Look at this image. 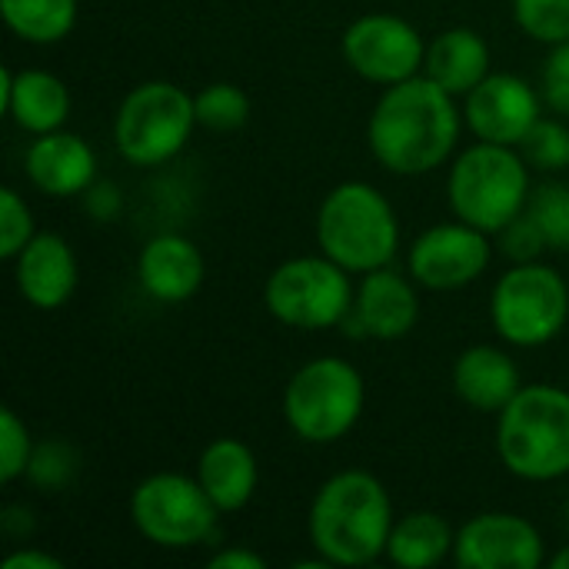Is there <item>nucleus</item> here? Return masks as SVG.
Here are the masks:
<instances>
[{
    "label": "nucleus",
    "mask_w": 569,
    "mask_h": 569,
    "mask_svg": "<svg viewBox=\"0 0 569 569\" xmlns=\"http://www.w3.org/2000/svg\"><path fill=\"white\" fill-rule=\"evenodd\" d=\"M210 569H263L267 567V557H260L257 550L250 547H223L217 550L210 560H207Z\"/></svg>",
    "instance_id": "nucleus-35"
},
{
    "label": "nucleus",
    "mask_w": 569,
    "mask_h": 569,
    "mask_svg": "<svg viewBox=\"0 0 569 569\" xmlns=\"http://www.w3.org/2000/svg\"><path fill=\"white\" fill-rule=\"evenodd\" d=\"M3 569H63V560L37 547H20L3 560Z\"/></svg>",
    "instance_id": "nucleus-36"
},
{
    "label": "nucleus",
    "mask_w": 569,
    "mask_h": 569,
    "mask_svg": "<svg viewBox=\"0 0 569 569\" xmlns=\"http://www.w3.org/2000/svg\"><path fill=\"white\" fill-rule=\"evenodd\" d=\"M547 560L543 533L520 513L490 510L457 530L453 563L460 569H540Z\"/></svg>",
    "instance_id": "nucleus-14"
},
{
    "label": "nucleus",
    "mask_w": 569,
    "mask_h": 569,
    "mask_svg": "<svg viewBox=\"0 0 569 569\" xmlns=\"http://www.w3.org/2000/svg\"><path fill=\"white\" fill-rule=\"evenodd\" d=\"M540 93H543L547 110L569 117V40L550 47L543 60V73H540Z\"/></svg>",
    "instance_id": "nucleus-33"
},
{
    "label": "nucleus",
    "mask_w": 569,
    "mask_h": 569,
    "mask_svg": "<svg viewBox=\"0 0 569 569\" xmlns=\"http://www.w3.org/2000/svg\"><path fill=\"white\" fill-rule=\"evenodd\" d=\"M197 127L193 93L173 80H143L117 107L113 143L130 167L153 170L180 157Z\"/></svg>",
    "instance_id": "nucleus-7"
},
{
    "label": "nucleus",
    "mask_w": 569,
    "mask_h": 569,
    "mask_svg": "<svg viewBox=\"0 0 569 569\" xmlns=\"http://www.w3.org/2000/svg\"><path fill=\"white\" fill-rule=\"evenodd\" d=\"M457 547V530L447 517L433 510H413L397 517L387 560L403 569H433L447 563Z\"/></svg>",
    "instance_id": "nucleus-23"
},
{
    "label": "nucleus",
    "mask_w": 569,
    "mask_h": 569,
    "mask_svg": "<svg viewBox=\"0 0 569 569\" xmlns=\"http://www.w3.org/2000/svg\"><path fill=\"white\" fill-rule=\"evenodd\" d=\"M353 273L327 253H303L283 260L263 283L267 313L303 333L343 327L353 310Z\"/></svg>",
    "instance_id": "nucleus-9"
},
{
    "label": "nucleus",
    "mask_w": 569,
    "mask_h": 569,
    "mask_svg": "<svg viewBox=\"0 0 569 569\" xmlns=\"http://www.w3.org/2000/svg\"><path fill=\"white\" fill-rule=\"evenodd\" d=\"M223 513L213 507L197 477L160 470L143 477L130 493L133 530L160 550H193L217 533Z\"/></svg>",
    "instance_id": "nucleus-10"
},
{
    "label": "nucleus",
    "mask_w": 569,
    "mask_h": 569,
    "mask_svg": "<svg viewBox=\"0 0 569 569\" xmlns=\"http://www.w3.org/2000/svg\"><path fill=\"white\" fill-rule=\"evenodd\" d=\"M569 323V283L543 260L513 263L490 290V327L517 350L553 343Z\"/></svg>",
    "instance_id": "nucleus-8"
},
{
    "label": "nucleus",
    "mask_w": 569,
    "mask_h": 569,
    "mask_svg": "<svg viewBox=\"0 0 569 569\" xmlns=\"http://www.w3.org/2000/svg\"><path fill=\"white\" fill-rule=\"evenodd\" d=\"M367 410V380L347 357H313L283 387L280 413L290 433L310 447H330L353 433Z\"/></svg>",
    "instance_id": "nucleus-6"
},
{
    "label": "nucleus",
    "mask_w": 569,
    "mask_h": 569,
    "mask_svg": "<svg viewBox=\"0 0 569 569\" xmlns=\"http://www.w3.org/2000/svg\"><path fill=\"white\" fill-rule=\"evenodd\" d=\"M397 513L390 490L370 470L327 477L307 510V537L327 567H370L387 560Z\"/></svg>",
    "instance_id": "nucleus-2"
},
{
    "label": "nucleus",
    "mask_w": 569,
    "mask_h": 569,
    "mask_svg": "<svg viewBox=\"0 0 569 569\" xmlns=\"http://www.w3.org/2000/svg\"><path fill=\"white\" fill-rule=\"evenodd\" d=\"M33 437L30 427L20 420L13 407L0 410V483H17L27 477L30 457H33Z\"/></svg>",
    "instance_id": "nucleus-30"
},
{
    "label": "nucleus",
    "mask_w": 569,
    "mask_h": 569,
    "mask_svg": "<svg viewBox=\"0 0 569 569\" xmlns=\"http://www.w3.org/2000/svg\"><path fill=\"white\" fill-rule=\"evenodd\" d=\"M193 107H197V123L213 133H233L250 120V97L240 83L230 80H213L200 87L193 93Z\"/></svg>",
    "instance_id": "nucleus-25"
},
{
    "label": "nucleus",
    "mask_w": 569,
    "mask_h": 569,
    "mask_svg": "<svg viewBox=\"0 0 569 569\" xmlns=\"http://www.w3.org/2000/svg\"><path fill=\"white\" fill-rule=\"evenodd\" d=\"M547 567L550 569H569V543L563 547V550H557L550 560H547Z\"/></svg>",
    "instance_id": "nucleus-37"
},
{
    "label": "nucleus",
    "mask_w": 569,
    "mask_h": 569,
    "mask_svg": "<svg viewBox=\"0 0 569 569\" xmlns=\"http://www.w3.org/2000/svg\"><path fill=\"white\" fill-rule=\"evenodd\" d=\"M0 107L3 113L30 137L63 130L73 110L70 87L50 70H0Z\"/></svg>",
    "instance_id": "nucleus-19"
},
{
    "label": "nucleus",
    "mask_w": 569,
    "mask_h": 569,
    "mask_svg": "<svg viewBox=\"0 0 569 569\" xmlns=\"http://www.w3.org/2000/svg\"><path fill=\"white\" fill-rule=\"evenodd\" d=\"M423 73L453 97H467L477 83L493 73V53L480 30L447 27L427 43Z\"/></svg>",
    "instance_id": "nucleus-22"
},
{
    "label": "nucleus",
    "mask_w": 569,
    "mask_h": 569,
    "mask_svg": "<svg viewBox=\"0 0 569 569\" xmlns=\"http://www.w3.org/2000/svg\"><path fill=\"white\" fill-rule=\"evenodd\" d=\"M543 93L520 73L493 70L463 97V123L477 140L520 147L543 117Z\"/></svg>",
    "instance_id": "nucleus-13"
},
{
    "label": "nucleus",
    "mask_w": 569,
    "mask_h": 569,
    "mask_svg": "<svg viewBox=\"0 0 569 569\" xmlns=\"http://www.w3.org/2000/svg\"><path fill=\"white\" fill-rule=\"evenodd\" d=\"M463 127L457 97L427 73H417L383 87L367 117V147L387 173L427 177L457 157Z\"/></svg>",
    "instance_id": "nucleus-1"
},
{
    "label": "nucleus",
    "mask_w": 569,
    "mask_h": 569,
    "mask_svg": "<svg viewBox=\"0 0 569 569\" xmlns=\"http://www.w3.org/2000/svg\"><path fill=\"white\" fill-rule=\"evenodd\" d=\"M80 473V453L73 443L67 440H43L33 447L30 467H27V480L40 490V493H60L67 490Z\"/></svg>",
    "instance_id": "nucleus-26"
},
{
    "label": "nucleus",
    "mask_w": 569,
    "mask_h": 569,
    "mask_svg": "<svg viewBox=\"0 0 569 569\" xmlns=\"http://www.w3.org/2000/svg\"><path fill=\"white\" fill-rule=\"evenodd\" d=\"M3 23L13 37L33 47L67 40L80 20V0H0Z\"/></svg>",
    "instance_id": "nucleus-24"
},
{
    "label": "nucleus",
    "mask_w": 569,
    "mask_h": 569,
    "mask_svg": "<svg viewBox=\"0 0 569 569\" xmlns=\"http://www.w3.org/2000/svg\"><path fill=\"white\" fill-rule=\"evenodd\" d=\"M533 197V167L520 147L477 140L457 150L447 170V203L457 220L497 237Z\"/></svg>",
    "instance_id": "nucleus-5"
},
{
    "label": "nucleus",
    "mask_w": 569,
    "mask_h": 569,
    "mask_svg": "<svg viewBox=\"0 0 569 569\" xmlns=\"http://www.w3.org/2000/svg\"><path fill=\"white\" fill-rule=\"evenodd\" d=\"M23 170L33 190H40L43 197H57V200H70V197H83L93 183H97V150L80 137L63 130H50L40 133L27 143L23 153Z\"/></svg>",
    "instance_id": "nucleus-17"
},
{
    "label": "nucleus",
    "mask_w": 569,
    "mask_h": 569,
    "mask_svg": "<svg viewBox=\"0 0 569 569\" xmlns=\"http://www.w3.org/2000/svg\"><path fill=\"white\" fill-rule=\"evenodd\" d=\"M493 263V237L463 223L447 220L427 227L407 250V273L433 293H450L477 283Z\"/></svg>",
    "instance_id": "nucleus-12"
},
{
    "label": "nucleus",
    "mask_w": 569,
    "mask_h": 569,
    "mask_svg": "<svg viewBox=\"0 0 569 569\" xmlns=\"http://www.w3.org/2000/svg\"><path fill=\"white\" fill-rule=\"evenodd\" d=\"M513 23L537 43L557 47L569 40V0H510Z\"/></svg>",
    "instance_id": "nucleus-28"
},
{
    "label": "nucleus",
    "mask_w": 569,
    "mask_h": 569,
    "mask_svg": "<svg viewBox=\"0 0 569 569\" xmlns=\"http://www.w3.org/2000/svg\"><path fill=\"white\" fill-rule=\"evenodd\" d=\"M530 217L540 223L550 253H569V183H543L530 197Z\"/></svg>",
    "instance_id": "nucleus-29"
},
{
    "label": "nucleus",
    "mask_w": 569,
    "mask_h": 569,
    "mask_svg": "<svg viewBox=\"0 0 569 569\" xmlns=\"http://www.w3.org/2000/svg\"><path fill=\"white\" fill-rule=\"evenodd\" d=\"M523 160L540 173L569 170V127L557 117H540L520 143Z\"/></svg>",
    "instance_id": "nucleus-27"
},
{
    "label": "nucleus",
    "mask_w": 569,
    "mask_h": 569,
    "mask_svg": "<svg viewBox=\"0 0 569 569\" xmlns=\"http://www.w3.org/2000/svg\"><path fill=\"white\" fill-rule=\"evenodd\" d=\"M13 283L27 307L53 313L70 303L80 287V263L67 237L53 230H37V237L10 260Z\"/></svg>",
    "instance_id": "nucleus-16"
},
{
    "label": "nucleus",
    "mask_w": 569,
    "mask_h": 569,
    "mask_svg": "<svg viewBox=\"0 0 569 569\" xmlns=\"http://www.w3.org/2000/svg\"><path fill=\"white\" fill-rule=\"evenodd\" d=\"M193 477L200 480V487L207 490L220 513H237L253 500L260 487V463L243 440L217 437L200 450Z\"/></svg>",
    "instance_id": "nucleus-21"
},
{
    "label": "nucleus",
    "mask_w": 569,
    "mask_h": 569,
    "mask_svg": "<svg viewBox=\"0 0 569 569\" xmlns=\"http://www.w3.org/2000/svg\"><path fill=\"white\" fill-rule=\"evenodd\" d=\"M37 237L33 210L17 187L0 190V260H13Z\"/></svg>",
    "instance_id": "nucleus-31"
},
{
    "label": "nucleus",
    "mask_w": 569,
    "mask_h": 569,
    "mask_svg": "<svg viewBox=\"0 0 569 569\" xmlns=\"http://www.w3.org/2000/svg\"><path fill=\"white\" fill-rule=\"evenodd\" d=\"M520 390L523 373L507 347L473 343L453 360V393L477 413L497 417Z\"/></svg>",
    "instance_id": "nucleus-20"
},
{
    "label": "nucleus",
    "mask_w": 569,
    "mask_h": 569,
    "mask_svg": "<svg viewBox=\"0 0 569 569\" xmlns=\"http://www.w3.org/2000/svg\"><path fill=\"white\" fill-rule=\"evenodd\" d=\"M317 247L353 277L390 267L400 253V217L390 197L367 180L337 183L317 207Z\"/></svg>",
    "instance_id": "nucleus-4"
},
{
    "label": "nucleus",
    "mask_w": 569,
    "mask_h": 569,
    "mask_svg": "<svg viewBox=\"0 0 569 569\" xmlns=\"http://www.w3.org/2000/svg\"><path fill=\"white\" fill-rule=\"evenodd\" d=\"M83 207H87V213H90L93 220L107 223V220H113V217L123 210V193H120L117 183L97 180V183L83 193Z\"/></svg>",
    "instance_id": "nucleus-34"
},
{
    "label": "nucleus",
    "mask_w": 569,
    "mask_h": 569,
    "mask_svg": "<svg viewBox=\"0 0 569 569\" xmlns=\"http://www.w3.org/2000/svg\"><path fill=\"white\" fill-rule=\"evenodd\" d=\"M497 247L510 263H533V260H543V253H550V243H547L540 223L530 217V210H523L517 220H510L497 233Z\"/></svg>",
    "instance_id": "nucleus-32"
},
{
    "label": "nucleus",
    "mask_w": 569,
    "mask_h": 569,
    "mask_svg": "<svg viewBox=\"0 0 569 569\" xmlns=\"http://www.w3.org/2000/svg\"><path fill=\"white\" fill-rule=\"evenodd\" d=\"M207 277L203 250L183 233H157L143 243L137 257V280L143 293L157 303H187L197 297Z\"/></svg>",
    "instance_id": "nucleus-18"
},
{
    "label": "nucleus",
    "mask_w": 569,
    "mask_h": 569,
    "mask_svg": "<svg viewBox=\"0 0 569 569\" xmlns=\"http://www.w3.org/2000/svg\"><path fill=\"white\" fill-rule=\"evenodd\" d=\"M420 283L410 273L390 267L360 277L353 293V310L343 320V333L353 340L393 343L417 330L420 323Z\"/></svg>",
    "instance_id": "nucleus-15"
},
{
    "label": "nucleus",
    "mask_w": 569,
    "mask_h": 569,
    "mask_svg": "<svg viewBox=\"0 0 569 569\" xmlns=\"http://www.w3.org/2000/svg\"><path fill=\"white\" fill-rule=\"evenodd\" d=\"M497 457L523 483H557L569 477V390L557 383H523L497 413Z\"/></svg>",
    "instance_id": "nucleus-3"
},
{
    "label": "nucleus",
    "mask_w": 569,
    "mask_h": 569,
    "mask_svg": "<svg viewBox=\"0 0 569 569\" xmlns=\"http://www.w3.org/2000/svg\"><path fill=\"white\" fill-rule=\"evenodd\" d=\"M340 53L360 80L393 87L423 73L427 40L407 17L373 10L347 23L340 37Z\"/></svg>",
    "instance_id": "nucleus-11"
}]
</instances>
